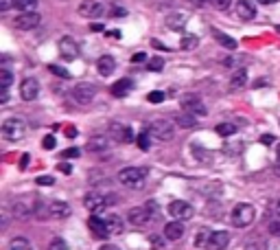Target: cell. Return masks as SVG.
<instances>
[{
  "instance_id": "obj_1",
  "label": "cell",
  "mask_w": 280,
  "mask_h": 250,
  "mask_svg": "<svg viewBox=\"0 0 280 250\" xmlns=\"http://www.w3.org/2000/svg\"><path fill=\"white\" fill-rule=\"evenodd\" d=\"M147 180V169L145 167H125L119 171V182L127 189H142Z\"/></svg>"
},
{
  "instance_id": "obj_2",
  "label": "cell",
  "mask_w": 280,
  "mask_h": 250,
  "mask_svg": "<svg viewBox=\"0 0 280 250\" xmlns=\"http://www.w3.org/2000/svg\"><path fill=\"white\" fill-rule=\"evenodd\" d=\"M112 204H116V196L114 193H88V196L83 198V206L88 208V211H92V213H101V211H105L108 206H112Z\"/></svg>"
},
{
  "instance_id": "obj_3",
  "label": "cell",
  "mask_w": 280,
  "mask_h": 250,
  "mask_svg": "<svg viewBox=\"0 0 280 250\" xmlns=\"http://www.w3.org/2000/svg\"><path fill=\"white\" fill-rule=\"evenodd\" d=\"M254 217H256V208H254L252 204H247V202L237 204V206L232 208V213H230L232 224H234V226H239V228L249 226V224L254 222Z\"/></svg>"
},
{
  "instance_id": "obj_4",
  "label": "cell",
  "mask_w": 280,
  "mask_h": 250,
  "mask_svg": "<svg viewBox=\"0 0 280 250\" xmlns=\"http://www.w3.org/2000/svg\"><path fill=\"white\" fill-rule=\"evenodd\" d=\"M24 134H27V125L18 116H11V119H7L2 123V136L7 141H20L24 139Z\"/></svg>"
},
{
  "instance_id": "obj_5",
  "label": "cell",
  "mask_w": 280,
  "mask_h": 250,
  "mask_svg": "<svg viewBox=\"0 0 280 250\" xmlns=\"http://www.w3.org/2000/svg\"><path fill=\"white\" fill-rule=\"evenodd\" d=\"M149 132L158 141H173V136H175V123H173V121H166V119H158L151 123Z\"/></svg>"
},
{
  "instance_id": "obj_6",
  "label": "cell",
  "mask_w": 280,
  "mask_h": 250,
  "mask_svg": "<svg viewBox=\"0 0 280 250\" xmlns=\"http://www.w3.org/2000/svg\"><path fill=\"white\" fill-rule=\"evenodd\" d=\"M169 215L173 219H180V222H186V219H191L195 215V208H193V204H188L186 200H175L169 204Z\"/></svg>"
},
{
  "instance_id": "obj_7",
  "label": "cell",
  "mask_w": 280,
  "mask_h": 250,
  "mask_svg": "<svg viewBox=\"0 0 280 250\" xmlns=\"http://www.w3.org/2000/svg\"><path fill=\"white\" fill-rule=\"evenodd\" d=\"M94 95H96V88L92 84H88V81H81V84H77L73 88V99L77 101V103H81V105L92 103Z\"/></svg>"
},
{
  "instance_id": "obj_8",
  "label": "cell",
  "mask_w": 280,
  "mask_h": 250,
  "mask_svg": "<svg viewBox=\"0 0 280 250\" xmlns=\"http://www.w3.org/2000/svg\"><path fill=\"white\" fill-rule=\"evenodd\" d=\"M182 110L195 116H206V105L197 95H186L182 97Z\"/></svg>"
},
{
  "instance_id": "obj_9",
  "label": "cell",
  "mask_w": 280,
  "mask_h": 250,
  "mask_svg": "<svg viewBox=\"0 0 280 250\" xmlns=\"http://www.w3.org/2000/svg\"><path fill=\"white\" fill-rule=\"evenodd\" d=\"M59 55L66 59V62H73V59H77L79 57V47H77V42H75L70 35H64L62 40H59Z\"/></svg>"
},
{
  "instance_id": "obj_10",
  "label": "cell",
  "mask_w": 280,
  "mask_h": 250,
  "mask_svg": "<svg viewBox=\"0 0 280 250\" xmlns=\"http://www.w3.org/2000/svg\"><path fill=\"white\" fill-rule=\"evenodd\" d=\"M108 132H110V136L116 143H131V139H134V132H131V127L129 125H123V123H110Z\"/></svg>"
},
{
  "instance_id": "obj_11",
  "label": "cell",
  "mask_w": 280,
  "mask_h": 250,
  "mask_svg": "<svg viewBox=\"0 0 280 250\" xmlns=\"http://www.w3.org/2000/svg\"><path fill=\"white\" fill-rule=\"evenodd\" d=\"M20 97L24 101H35L40 97V81L33 77H27L20 84Z\"/></svg>"
},
{
  "instance_id": "obj_12",
  "label": "cell",
  "mask_w": 280,
  "mask_h": 250,
  "mask_svg": "<svg viewBox=\"0 0 280 250\" xmlns=\"http://www.w3.org/2000/svg\"><path fill=\"white\" fill-rule=\"evenodd\" d=\"M127 219H129L131 226H145V224H149V219H154V217L147 211V206H134L127 213Z\"/></svg>"
},
{
  "instance_id": "obj_13",
  "label": "cell",
  "mask_w": 280,
  "mask_h": 250,
  "mask_svg": "<svg viewBox=\"0 0 280 250\" xmlns=\"http://www.w3.org/2000/svg\"><path fill=\"white\" fill-rule=\"evenodd\" d=\"M105 13V7L96 0H85V2L79 4V16L83 18H101Z\"/></svg>"
},
{
  "instance_id": "obj_14",
  "label": "cell",
  "mask_w": 280,
  "mask_h": 250,
  "mask_svg": "<svg viewBox=\"0 0 280 250\" xmlns=\"http://www.w3.org/2000/svg\"><path fill=\"white\" fill-rule=\"evenodd\" d=\"M40 13L38 11H29V13H20V16L16 18V29H20V31H31V29H35L40 24Z\"/></svg>"
},
{
  "instance_id": "obj_15",
  "label": "cell",
  "mask_w": 280,
  "mask_h": 250,
  "mask_svg": "<svg viewBox=\"0 0 280 250\" xmlns=\"http://www.w3.org/2000/svg\"><path fill=\"white\" fill-rule=\"evenodd\" d=\"M228 244H230V233L212 231L210 239H208V244H206V250H223V248H228Z\"/></svg>"
},
{
  "instance_id": "obj_16",
  "label": "cell",
  "mask_w": 280,
  "mask_h": 250,
  "mask_svg": "<svg viewBox=\"0 0 280 250\" xmlns=\"http://www.w3.org/2000/svg\"><path fill=\"white\" fill-rule=\"evenodd\" d=\"M88 226H90V231H92V235H94L96 239H105L108 235H112L110 228H108V222H105V217L101 219V217L92 215V217L88 219Z\"/></svg>"
},
{
  "instance_id": "obj_17",
  "label": "cell",
  "mask_w": 280,
  "mask_h": 250,
  "mask_svg": "<svg viewBox=\"0 0 280 250\" xmlns=\"http://www.w3.org/2000/svg\"><path fill=\"white\" fill-rule=\"evenodd\" d=\"M48 213H50V217H55V219H66L70 215V204L64 200H55L48 204Z\"/></svg>"
},
{
  "instance_id": "obj_18",
  "label": "cell",
  "mask_w": 280,
  "mask_h": 250,
  "mask_svg": "<svg viewBox=\"0 0 280 250\" xmlns=\"http://www.w3.org/2000/svg\"><path fill=\"white\" fill-rule=\"evenodd\" d=\"M234 7H237V16L241 20H245V22L256 18V7H254V2H249V0H239Z\"/></svg>"
},
{
  "instance_id": "obj_19",
  "label": "cell",
  "mask_w": 280,
  "mask_h": 250,
  "mask_svg": "<svg viewBox=\"0 0 280 250\" xmlns=\"http://www.w3.org/2000/svg\"><path fill=\"white\" fill-rule=\"evenodd\" d=\"M164 237L169 239V242H177V239L184 237V226H182L180 219H173L164 226Z\"/></svg>"
},
{
  "instance_id": "obj_20",
  "label": "cell",
  "mask_w": 280,
  "mask_h": 250,
  "mask_svg": "<svg viewBox=\"0 0 280 250\" xmlns=\"http://www.w3.org/2000/svg\"><path fill=\"white\" fill-rule=\"evenodd\" d=\"M110 147V139L105 134H96L88 139V151H94V154H101Z\"/></svg>"
},
{
  "instance_id": "obj_21",
  "label": "cell",
  "mask_w": 280,
  "mask_h": 250,
  "mask_svg": "<svg viewBox=\"0 0 280 250\" xmlns=\"http://www.w3.org/2000/svg\"><path fill=\"white\" fill-rule=\"evenodd\" d=\"M186 20H188V16L184 11L169 13V16H166V27L173 29V31H182V29L186 27Z\"/></svg>"
},
{
  "instance_id": "obj_22",
  "label": "cell",
  "mask_w": 280,
  "mask_h": 250,
  "mask_svg": "<svg viewBox=\"0 0 280 250\" xmlns=\"http://www.w3.org/2000/svg\"><path fill=\"white\" fill-rule=\"evenodd\" d=\"M96 70H99V75H103V77H108L116 70V62L112 55H103V57H99V62H96Z\"/></svg>"
},
{
  "instance_id": "obj_23",
  "label": "cell",
  "mask_w": 280,
  "mask_h": 250,
  "mask_svg": "<svg viewBox=\"0 0 280 250\" xmlns=\"http://www.w3.org/2000/svg\"><path fill=\"white\" fill-rule=\"evenodd\" d=\"M134 88V81H131L129 77H125V79H119L114 86L110 88V93L114 95V97H125V95H129V90Z\"/></svg>"
},
{
  "instance_id": "obj_24",
  "label": "cell",
  "mask_w": 280,
  "mask_h": 250,
  "mask_svg": "<svg viewBox=\"0 0 280 250\" xmlns=\"http://www.w3.org/2000/svg\"><path fill=\"white\" fill-rule=\"evenodd\" d=\"M245 84H247V70L245 68L234 70L230 77V90H241V88H245Z\"/></svg>"
},
{
  "instance_id": "obj_25",
  "label": "cell",
  "mask_w": 280,
  "mask_h": 250,
  "mask_svg": "<svg viewBox=\"0 0 280 250\" xmlns=\"http://www.w3.org/2000/svg\"><path fill=\"white\" fill-rule=\"evenodd\" d=\"M191 151H193V156H195L197 160L201 162V165H210V162H212V154H210L208 150H203L200 143H193V145H191Z\"/></svg>"
},
{
  "instance_id": "obj_26",
  "label": "cell",
  "mask_w": 280,
  "mask_h": 250,
  "mask_svg": "<svg viewBox=\"0 0 280 250\" xmlns=\"http://www.w3.org/2000/svg\"><path fill=\"white\" fill-rule=\"evenodd\" d=\"M175 125H180V127H197V116L188 114V112H182V114L175 116Z\"/></svg>"
},
{
  "instance_id": "obj_27",
  "label": "cell",
  "mask_w": 280,
  "mask_h": 250,
  "mask_svg": "<svg viewBox=\"0 0 280 250\" xmlns=\"http://www.w3.org/2000/svg\"><path fill=\"white\" fill-rule=\"evenodd\" d=\"M105 222H108V228L112 235H120L123 233V219H120L119 215H108L105 217Z\"/></svg>"
},
{
  "instance_id": "obj_28",
  "label": "cell",
  "mask_w": 280,
  "mask_h": 250,
  "mask_svg": "<svg viewBox=\"0 0 280 250\" xmlns=\"http://www.w3.org/2000/svg\"><path fill=\"white\" fill-rule=\"evenodd\" d=\"M13 7L22 13H29V11H35L38 7V0H13Z\"/></svg>"
},
{
  "instance_id": "obj_29",
  "label": "cell",
  "mask_w": 280,
  "mask_h": 250,
  "mask_svg": "<svg viewBox=\"0 0 280 250\" xmlns=\"http://www.w3.org/2000/svg\"><path fill=\"white\" fill-rule=\"evenodd\" d=\"M215 38H217V42L221 44L223 49H228V50H234V49H237V40H232L230 35H226V33H219V31H215Z\"/></svg>"
},
{
  "instance_id": "obj_30",
  "label": "cell",
  "mask_w": 280,
  "mask_h": 250,
  "mask_svg": "<svg viewBox=\"0 0 280 250\" xmlns=\"http://www.w3.org/2000/svg\"><path fill=\"white\" fill-rule=\"evenodd\" d=\"M7 250H33V248H31V244H29L24 237H13L11 242H9Z\"/></svg>"
},
{
  "instance_id": "obj_31",
  "label": "cell",
  "mask_w": 280,
  "mask_h": 250,
  "mask_svg": "<svg viewBox=\"0 0 280 250\" xmlns=\"http://www.w3.org/2000/svg\"><path fill=\"white\" fill-rule=\"evenodd\" d=\"M180 47L184 49V50L197 49V47H200V38H197V35H184V38H182V42H180Z\"/></svg>"
},
{
  "instance_id": "obj_32",
  "label": "cell",
  "mask_w": 280,
  "mask_h": 250,
  "mask_svg": "<svg viewBox=\"0 0 280 250\" xmlns=\"http://www.w3.org/2000/svg\"><path fill=\"white\" fill-rule=\"evenodd\" d=\"M217 134L219 136H232V134H237V127H234L232 123H219L217 125Z\"/></svg>"
},
{
  "instance_id": "obj_33",
  "label": "cell",
  "mask_w": 280,
  "mask_h": 250,
  "mask_svg": "<svg viewBox=\"0 0 280 250\" xmlns=\"http://www.w3.org/2000/svg\"><path fill=\"white\" fill-rule=\"evenodd\" d=\"M11 81H13L11 70L0 68V88H9V86H11Z\"/></svg>"
},
{
  "instance_id": "obj_34",
  "label": "cell",
  "mask_w": 280,
  "mask_h": 250,
  "mask_svg": "<svg viewBox=\"0 0 280 250\" xmlns=\"http://www.w3.org/2000/svg\"><path fill=\"white\" fill-rule=\"evenodd\" d=\"M149 134H151V132H140V134H138V139H136V143H138V147H140L142 151H147V150H149V147H151Z\"/></svg>"
},
{
  "instance_id": "obj_35",
  "label": "cell",
  "mask_w": 280,
  "mask_h": 250,
  "mask_svg": "<svg viewBox=\"0 0 280 250\" xmlns=\"http://www.w3.org/2000/svg\"><path fill=\"white\" fill-rule=\"evenodd\" d=\"M166 237H158V235H151V250H169L166 248V242H164Z\"/></svg>"
},
{
  "instance_id": "obj_36",
  "label": "cell",
  "mask_w": 280,
  "mask_h": 250,
  "mask_svg": "<svg viewBox=\"0 0 280 250\" xmlns=\"http://www.w3.org/2000/svg\"><path fill=\"white\" fill-rule=\"evenodd\" d=\"M147 68L154 70V73H160V70L164 68V59H162V57H151L149 64H147Z\"/></svg>"
},
{
  "instance_id": "obj_37",
  "label": "cell",
  "mask_w": 280,
  "mask_h": 250,
  "mask_svg": "<svg viewBox=\"0 0 280 250\" xmlns=\"http://www.w3.org/2000/svg\"><path fill=\"white\" fill-rule=\"evenodd\" d=\"M110 16H114V18H125V16H127V9L123 7V4L114 2V4L110 7Z\"/></svg>"
},
{
  "instance_id": "obj_38",
  "label": "cell",
  "mask_w": 280,
  "mask_h": 250,
  "mask_svg": "<svg viewBox=\"0 0 280 250\" xmlns=\"http://www.w3.org/2000/svg\"><path fill=\"white\" fill-rule=\"evenodd\" d=\"M208 239H210V231H208V228H201L200 235H197V242H195V244H197L200 248H206Z\"/></svg>"
},
{
  "instance_id": "obj_39",
  "label": "cell",
  "mask_w": 280,
  "mask_h": 250,
  "mask_svg": "<svg viewBox=\"0 0 280 250\" xmlns=\"http://www.w3.org/2000/svg\"><path fill=\"white\" fill-rule=\"evenodd\" d=\"M48 70H50L53 75H57V77H62V79H68V77H70L68 70L62 68V66H57V64H50V66H48Z\"/></svg>"
},
{
  "instance_id": "obj_40",
  "label": "cell",
  "mask_w": 280,
  "mask_h": 250,
  "mask_svg": "<svg viewBox=\"0 0 280 250\" xmlns=\"http://www.w3.org/2000/svg\"><path fill=\"white\" fill-rule=\"evenodd\" d=\"M164 99H166V95L160 93V90H156V93H149V95H147V101H149V103H162Z\"/></svg>"
},
{
  "instance_id": "obj_41",
  "label": "cell",
  "mask_w": 280,
  "mask_h": 250,
  "mask_svg": "<svg viewBox=\"0 0 280 250\" xmlns=\"http://www.w3.org/2000/svg\"><path fill=\"white\" fill-rule=\"evenodd\" d=\"M48 250H68V246H66V242H64V239L55 237L53 242L48 244Z\"/></svg>"
},
{
  "instance_id": "obj_42",
  "label": "cell",
  "mask_w": 280,
  "mask_h": 250,
  "mask_svg": "<svg viewBox=\"0 0 280 250\" xmlns=\"http://www.w3.org/2000/svg\"><path fill=\"white\" fill-rule=\"evenodd\" d=\"M267 231L272 233L274 237H280V217H278V219H272V222H269Z\"/></svg>"
},
{
  "instance_id": "obj_43",
  "label": "cell",
  "mask_w": 280,
  "mask_h": 250,
  "mask_svg": "<svg viewBox=\"0 0 280 250\" xmlns=\"http://www.w3.org/2000/svg\"><path fill=\"white\" fill-rule=\"evenodd\" d=\"M210 4L215 9H219V11H226V9L232 4V0H210Z\"/></svg>"
},
{
  "instance_id": "obj_44",
  "label": "cell",
  "mask_w": 280,
  "mask_h": 250,
  "mask_svg": "<svg viewBox=\"0 0 280 250\" xmlns=\"http://www.w3.org/2000/svg\"><path fill=\"white\" fill-rule=\"evenodd\" d=\"M145 206H147V211L151 213V217L156 219V217H158V213H160V206H158V202H156V200H149V202L145 204Z\"/></svg>"
},
{
  "instance_id": "obj_45",
  "label": "cell",
  "mask_w": 280,
  "mask_h": 250,
  "mask_svg": "<svg viewBox=\"0 0 280 250\" xmlns=\"http://www.w3.org/2000/svg\"><path fill=\"white\" fill-rule=\"evenodd\" d=\"M55 145H57V141H55L53 134L44 136V141H42V147H44V150H55Z\"/></svg>"
},
{
  "instance_id": "obj_46",
  "label": "cell",
  "mask_w": 280,
  "mask_h": 250,
  "mask_svg": "<svg viewBox=\"0 0 280 250\" xmlns=\"http://www.w3.org/2000/svg\"><path fill=\"white\" fill-rule=\"evenodd\" d=\"M35 182H38V185H42V187H53L55 185V180L50 176H40Z\"/></svg>"
},
{
  "instance_id": "obj_47",
  "label": "cell",
  "mask_w": 280,
  "mask_h": 250,
  "mask_svg": "<svg viewBox=\"0 0 280 250\" xmlns=\"http://www.w3.org/2000/svg\"><path fill=\"white\" fill-rule=\"evenodd\" d=\"M142 62H147V55L142 53V50H140V53H134V55H131V64H142Z\"/></svg>"
},
{
  "instance_id": "obj_48",
  "label": "cell",
  "mask_w": 280,
  "mask_h": 250,
  "mask_svg": "<svg viewBox=\"0 0 280 250\" xmlns=\"http://www.w3.org/2000/svg\"><path fill=\"white\" fill-rule=\"evenodd\" d=\"M245 250H265V244L261 242H252V244H247Z\"/></svg>"
},
{
  "instance_id": "obj_49",
  "label": "cell",
  "mask_w": 280,
  "mask_h": 250,
  "mask_svg": "<svg viewBox=\"0 0 280 250\" xmlns=\"http://www.w3.org/2000/svg\"><path fill=\"white\" fill-rule=\"evenodd\" d=\"M62 156H64V158H77V156H79V150H77V147H73V150H66Z\"/></svg>"
},
{
  "instance_id": "obj_50",
  "label": "cell",
  "mask_w": 280,
  "mask_h": 250,
  "mask_svg": "<svg viewBox=\"0 0 280 250\" xmlns=\"http://www.w3.org/2000/svg\"><path fill=\"white\" fill-rule=\"evenodd\" d=\"M9 7H13V0H0V11H9Z\"/></svg>"
},
{
  "instance_id": "obj_51",
  "label": "cell",
  "mask_w": 280,
  "mask_h": 250,
  "mask_svg": "<svg viewBox=\"0 0 280 250\" xmlns=\"http://www.w3.org/2000/svg\"><path fill=\"white\" fill-rule=\"evenodd\" d=\"M9 101V88H0V103H7Z\"/></svg>"
},
{
  "instance_id": "obj_52",
  "label": "cell",
  "mask_w": 280,
  "mask_h": 250,
  "mask_svg": "<svg viewBox=\"0 0 280 250\" xmlns=\"http://www.w3.org/2000/svg\"><path fill=\"white\" fill-rule=\"evenodd\" d=\"M59 171H62V173H73V165H68V162H62V165H59Z\"/></svg>"
},
{
  "instance_id": "obj_53",
  "label": "cell",
  "mask_w": 280,
  "mask_h": 250,
  "mask_svg": "<svg viewBox=\"0 0 280 250\" xmlns=\"http://www.w3.org/2000/svg\"><path fill=\"white\" fill-rule=\"evenodd\" d=\"M261 143H263V145H272V143H274V136H272V134H265V136H261Z\"/></svg>"
},
{
  "instance_id": "obj_54",
  "label": "cell",
  "mask_w": 280,
  "mask_h": 250,
  "mask_svg": "<svg viewBox=\"0 0 280 250\" xmlns=\"http://www.w3.org/2000/svg\"><path fill=\"white\" fill-rule=\"evenodd\" d=\"M151 44H154V49H160V50H169V47H164V44H162V42H158V40H154V42H151Z\"/></svg>"
},
{
  "instance_id": "obj_55",
  "label": "cell",
  "mask_w": 280,
  "mask_h": 250,
  "mask_svg": "<svg viewBox=\"0 0 280 250\" xmlns=\"http://www.w3.org/2000/svg\"><path fill=\"white\" fill-rule=\"evenodd\" d=\"M66 136H68V139H75V136H77V130H75V127H68V130H66Z\"/></svg>"
},
{
  "instance_id": "obj_56",
  "label": "cell",
  "mask_w": 280,
  "mask_h": 250,
  "mask_svg": "<svg viewBox=\"0 0 280 250\" xmlns=\"http://www.w3.org/2000/svg\"><path fill=\"white\" fill-rule=\"evenodd\" d=\"M99 250H120L119 246H114V244H105V246H101Z\"/></svg>"
},
{
  "instance_id": "obj_57",
  "label": "cell",
  "mask_w": 280,
  "mask_h": 250,
  "mask_svg": "<svg viewBox=\"0 0 280 250\" xmlns=\"http://www.w3.org/2000/svg\"><path fill=\"white\" fill-rule=\"evenodd\" d=\"M27 165H29V154H24L22 156V162H20V167H22V169H27Z\"/></svg>"
},
{
  "instance_id": "obj_58",
  "label": "cell",
  "mask_w": 280,
  "mask_h": 250,
  "mask_svg": "<svg viewBox=\"0 0 280 250\" xmlns=\"http://www.w3.org/2000/svg\"><path fill=\"white\" fill-rule=\"evenodd\" d=\"M261 4H274V2H278V0H258Z\"/></svg>"
},
{
  "instance_id": "obj_59",
  "label": "cell",
  "mask_w": 280,
  "mask_h": 250,
  "mask_svg": "<svg viewBox=\"0 0 280 250\" xmlns=\"http://www.w3.org/2000/svg\"><path fill=\"white\" fill-rule=\"evenodd\" d=\"M108 35H110V38H120V33H119V31H110Z\"/></svg>"
},
{
  "instance_id": "obj_60",
  "label": "cell",
  "mask_w": 280,
  "mask_h": 250,
  "mask_svg": "<svg viewBox=\"0 0 280 250\" xmlns=\"http://www.w3.org/2000/svg\"><path fill=\"white\" fill-rule=\"evenodd\" d=\"M274 173H276V176H280V162H278L276 167H274Z\"/></svg>"
},
{
  "instance_id": "obj_61",
  "label": "cell",
  "mask_w": 280,
  "mask_h": 250,
  "mask_svg": "<svg viewBox=\"0 0 280 250\" xmlns=\"http://www.w3.org/2000/svg\"><path fill=\"white\" fill-rule=\"evenodd\" d=\"M276 158H278V162H280V143H278V147H276Z\"/></svg>"
},
{
  "instance_id": "obj_62",
  "label": "cell",
  "mask_w": 280,
  "mask_h": 250,
  "mask_svg": "<svg viewBox=\"0 0 280 250\" xmlns=\"http://www.w3.org/2000/svg\"><path fill=\"white\" fill-rule=\"evenodd\" d=\"M191 2H193V4H203L206 0H191Z\"/></svg>"
},
{
  "instance_id": "obj_63",
  "label": "cell",
  "mask_w": 280,
  "mask_h": 250,
  "mask_svg": "<svg viewBox=\"0 0 280 250\" xmlns=\"http://www.w3.org/2000/svg\"><path fill=\"white\" fill-rule=\"evenodd\" d=\"M276 206H278V215H280V200H278V204H276Z\"/></svg>"
},
{
  "instance_id": "obj_64",
  "label": "cell",
  "mask_w": 280,
  "mask_h": 250,
  "mask_svg": "<svg viewBox=\"0 0 280 250\" xmlns=\"http://www.w3.org/2000/svg\"><path fill=\"white\" fill-rule=\"evenodd\" d=\"M276 31H278V33H280V24H278V29H276Z\"/></svg>"
}]
</instances>
